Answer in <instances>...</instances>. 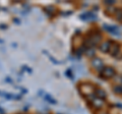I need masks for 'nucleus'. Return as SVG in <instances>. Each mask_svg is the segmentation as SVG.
I'll list each match as a JSON object with an SVG mask.
<instances>
[{
	"label": "nucleus",
	"instance_id": "nucleus-4",
	"mask_svg": "<svg viewBox=\"0 0 122 114\" xmlns=\"http://www.w3.org/2000/svg\"><path fill=\"white\" fill-rule=\"evenodd\" d=\"M92 65H93V67H95L97 70H101L103 69V61L100 59V58H94L93 60H92Z\"/></svg>",
	"mask_w": 122,
	"mask_h": 114
},
{
	"label": "nucleus",
	"instance_id": "nucleus-14",
	"mask_svg": "<svg viewBox=\"0 0 122 114\" xmlns=\"http://www.w3.org/2000/svg\"><path fill=\"white\" fill-rule=\"evenodd\" d=\"M105 3H106V4H113L114 1H106Z\"/></svg>",
	"mask_w": 122,
	"mask_h": 114
},
{
	"label": "nucleus",
	"instance_id": "nucleus-13",
	"mask_svg": "<svg viewBox=\"0 0 122 114\" xmlns=\"http://www.w3.org/2000/svg\"><path fill=\"white\" fill-rule=\"evenodd\" d=\"M114 91L116 94H122V87L121 86H116L114 87Z\"/></svg>",
	"mask_w": 122,
	"mask_h": 114
},
{
	"label": "nucleus",
	"instance_id": "nucleus-2",
	"mask_svg": "<svg viewBox=\"0 0 122 114\" xmlns=\"http://www.w3.org/2000/svg\"><path fill=\"white\" fill-rule=\"evenodd\" d=\"M93 87H92L91 85H89V83H82V85L79 86V91L83 94V95H86V96H90V95L93 94Z\"/></svg>",
	"mask_w": 122,
	"mask_h": 114
},
{
	"label": "nucleus",
	"instance_id": "nucleus-6",
	"mask_svg": "<svg viewBox=\"0 0 122 114\" xmlns=\"http://www.w3.org/2000/svg\"><path fill=\"white\" fill-rule=\"evenodd\" d=\"M110 47H111V42H109V41L102 42V44L100 46V50L102 52H108L110 50Z\"/></svg>",
	"mask_w": 122,
	"mask_h": 114
},
{
	"label": "nucleus",
	"instance_id": "nucleus-8",
	"mask_svg": "<svg viewBox=\"0 0 122 114\" xmlns=\"http://www.w3.org/2000/svg\"><path fill=\"white\" fill-rule=\"evenodd\" d=\"M81 20H86V21H90V20H95L96 18V16L91 12H86L81 16Z\"/></svg>",
	"mask_w": 122,
	"mask_h": 114
},
{
	"label": "nucleus",
	"instance_id": "nucleus-3",
	"mask_svg": "<svg viewBox=\"0 0 122 114\" xmlns=\"http://www.w3.org/2000/svg\"><path fill=\"white\" fill-rule=\"evenodd\" d=\"M92 104L96 109H101L105 104L104 99H100V98H95L93 101H92Z\"/></svg>",
	"mask_w": 122,
	"mask_h": 114
},
{
	"label": "nucleus",
	"instance_id": "nucleus-9",
	"mask_svg": "<svg viewBox=\"0 0 122 114\" xmlns=\"http://www.w3.org/2000/svg\"><path fill=\"white\" fill-rule=\"evenodd\" d=\"M96 96L98 98H100V99H105L106 96H107V94L104 90H101V89H99L96 91Z\"/></svg>",
	"mask_w": 122,
	"mask_h": 114
},
{
	"label": "nucleus",
	"instance_id": "nucleus-1",
	"mask_svg": "<svg viewBox=\"0 0 122 114\" xmlns=\"http://www.w3.org/2000/svg\"><path fill=\"white\" fill-rule=\"evenodd\" d=\"M102 75L105 78H110L115 75V69L111 66H105L102 69Z\"/></svg>",
	"mask_w": 122,
	"mask_h": 114
},
{
	"label": "nucleus",
	"instance_id": "nucleus-12",
	"mask_svg": "<svg viewBox=\"0 0 122 114\" xmlns=\"http://www.w3.org/2000/svg\"><path fill=\"white\" fill-rule=\"evenodd\" d=\"M44 98H45V100H47L48 102H50V103H54V104L56 103V101H55L51 96H49V95H45Z\"/></svg>",
	"mask_w": 122,
	"mask_h": 114
},
{
	"label": "nucleus",
	"instance_id": "nucleus-7",
	"mask_svg": "<svg viewBox=\"0 0 122 114\" xmlns=\"http://www.w3.org/2000/svg\"><path fill=\"white\" fill-rule=\"evenodd\" d=\"M110 54L112 56H115L118 51H119V45L117 43H111V47H110Z\"/></svg>",
	"mask_w": 122,
	"mask_h": 114
},
{
	"label": "nucleus",
	"instance_id": "nucleus-10",
	"mask_svg": "<svg viewBox=\"0 0 122 114\" xmlns=\"http://www.w3.org/2000/svg\"><path fill=\"white\" fill-rule=\"evenodd\" d=\"M45 11H46V12H47V14H48L49 16H51L52 14L54 13V11H55V8H54V7H52V6H48L47 8L45 9Z\"/></svg>",
	"mask_w": 122,
	"mask_h": 114
},
{
	"label": "nucleus",
	"instance_id": "nucleus-5",
	"mask_svg": "<svg viewBox=\"0 0 122 114\" xmlns=\"http://www.w3.org/2000/svg\"><path fill=\"white\" fill-rule=\"evenodd\" d=\"M104 28L107 30L108 32H110L111 34H113V35H119L120 32L119 30H118L117 26H108V25H104Z\"/></svg>",
	"mask_w": 122,
	"mask_h": 114
},
{
	"label": "nucleus",
	"instance_id": "nucleus-15",
	"mask_svg": "<svg viewBox=\"0 0 122 114\" xmlns=\"http://www.w3.org/2000/svg\"><path fill=\"white\" fill-rule=\"evenodd\" d=\"M0 112H1V113H3V110H1V109H0Z\"/></svg>",
	"mask_w": 122,
	"mask_h": 114
},
{
	"label": "nucleus",
	"instance_id": "nucleus-11",
	"mask_svg": "<svg viewBox=\"0 0 122 114\" xmlns=\"http://www.w3.org/2000/svg\"><path fill=\"white\" fill-rule=\"evenodd\" d=\"M86 56H89V57L94 56V54H95V49L94 48H89L87 50H86Z\"/></svg>",
	"mask_w": 122,
	"mask_h": 114
}]
</instances>
